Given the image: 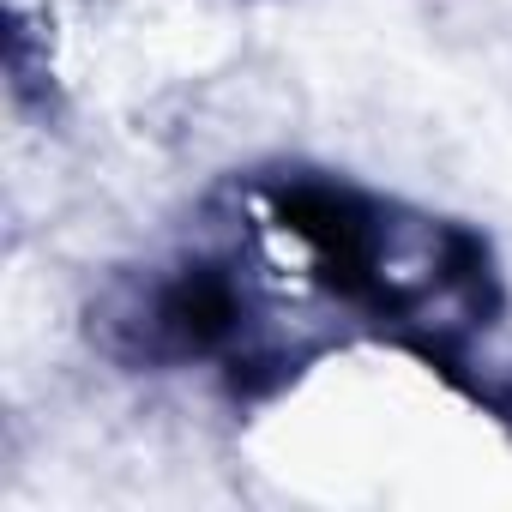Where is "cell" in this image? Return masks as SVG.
Here are the masks:
<instances>
[{"instance_id": "obj_2", "label": "cell", "mask_w": 512, "mask_h": 512, "mask_svg": "<svg viewBox=\"0 0 512 512\" xmlns=\"http://www.w3.org/2000/svg\"><path fill=\"white\" fill-rule=\"evenodd\" d=\"M247 326V296L223 266H181L157 278L133 308H127V338L115 350L127 362H199L217 356L241 338Z\"/></svg>"}, {"instance_id": "obj_1", "label": "cell", "mask_w": 512, "mask_h": 512, "mask_svg": "<svg viewBox=\"0 0 512 512\" xmlns=\"http://www.w3.org/2000/svg\"><path fill=\"white\" fill-rule=\"evenodd\" d=\"M272 217L308 247L332 296L386 320H410V290L392 278V223L368 193L326 175H290L272 187Z\"/></svg>"}, {"instance_id": "obj_3", "label": "cell", "mask_w": 512, "mask_h": 512, "mask_svg": "<svg viewBox=\"0 0 512 512\" xmlns=\"http://www.w3.org/2000/svg\"><path fill=\"white\" fill-rule=\"evenodd\" d=\"M482 404H494V410H500V416H512V392H488V398H482Z\"/></svg>"}]
</instances>
